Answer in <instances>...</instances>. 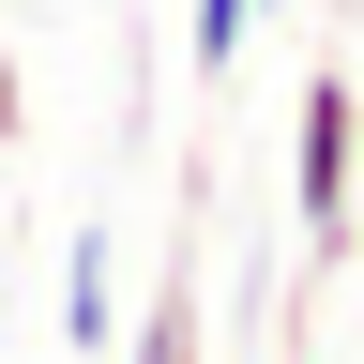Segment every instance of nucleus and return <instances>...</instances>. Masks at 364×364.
<instances>
[{
  "label": "nucleus",
  "instance_id": "1",
  "mask_svg": "<svg viewBox=\"0 0 364 364\" xmlns=\"http://www.w3.org/2000/svg\"><path fill=\"white\" fill-rule=\"evenodd\" d=\"M289 198H304V258H318V273H349V258H364V91H349V61H318V76H304Z\"/></svg>",
  "mask_w": 364,
  "mask_h": 364
},
{
  "label": "nucleus",
  "instance_id": "2",
  "mask_svg": "<svg viewBox=\"0 0 364 364\" xmlns=\"http://www.w3.org/2000/svg\"><path fill=\"white\" fill-rule=\"evenodd\" d=\"M122 364H213V289H198V258L152 273V304H136V349Z\"/></svg>",
  "mask_w": 364,
  "mask_h": 364
},
{
  "label": "nucleus",
  "instance_id": "3",
  "mask_svg": "<svg viewBox=\"0 0 364 364\" xmlns=\"http://www.w3.org/2000/svg\"><path fill=\"white\" fill-rule=\"evenodd\" d=\"M107 334H122V243H107V228H76V258H61V349L91 364Z\"/></svg>",
  "mask_w": 364,
  "mask_h": 364
},
{
  "label": "nucleus",
  "instance_id": "4",
  "mask_svg": "<svg viewBox=\"0 0 364 364\" xmlns=\"http://www.w3.org/2000/svg\"><path fill=\"white\" fill-rule=\"evenodd\" d=\"M243 31H258V0H198V31H182V61H198V76H228V61H243Z\"/></svg>",
  "mask_w": 364,
  "mask_h": 364
},
{
  "label": "nucleus",
  "instance_id": "5",
  "mask_svg": "<svg viewBox=\"0 0 364 364\" xmlns=\"http://www.w3.org/2000/svg\"><path fill=\"white\" fill-rule=\"evenodd\" d=\"M31 122V76H16V46H0V136H16Z\"/></svg>",
  "mask_w": 364,
  "mask_h": 364
},
{
  "label": "nucleus",
  "instance_id": "6",
  "mask_svg": "<svg viewBox=\"0 0 364 364\" xmlns=\"http://www.w3.org/2000/svg\"><path fill=\"white\" fill-rule=\"evenodd\" d=\"M273 364H304V349H273Z\"/></svg>",
  "mask_w": 364,
  "mask_h": 364
},
{
  "label": "nucleus",
  "instance_id": "7",
  "mask_svg": "<svg viewBox=\"0 0 364 364\" xmlns=\"http://www.w3.org/2000/svg\"><path fill=\"white\" fill-rule=\"evenodd\" d=\"M258 16H273V0H258Z\"/></svg>",
  "mask_w": 364,
  "mask_h": 364
}]
</instances>
